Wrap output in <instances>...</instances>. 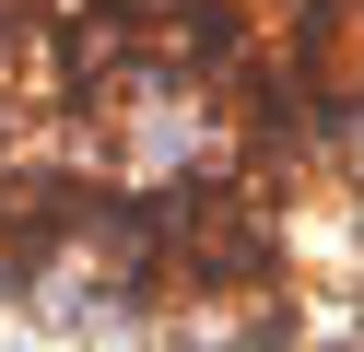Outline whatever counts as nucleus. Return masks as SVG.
Segmentation results:
<instances>
[{
    "label": "nucleus",
    "mask_w": 364,
    "mask_h": 352,
    "mask_svg": "<svg viewBox=\"0 0 364 352\" xmlns=\"http://www.w3.org/2000/svg\"><path fill=\"white\" fill-rule=\"evenodd\" d=\"M24 153V82H0V164Z\"/></svg>",
    "instance_id": "f257e3e1"
}]
</instances>
